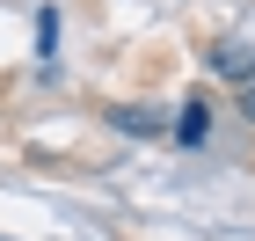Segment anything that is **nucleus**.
<instances>
[{
  "label": "nucleus",
  "mask_w": 255,
  "mask_h": 241,
  "mask_svg": "<svg viewBox=\"0 0 255 241\" xmlns=\"http://www.w3.org/2000/svg\"><path fill=\"white\" fill-rule=\"evenodd\" d=\"M204 139H212V102L190 95V102L175 110V146H204Z\"/></svg>",
  "instance_id": "f03ea898"
},
{
  "label": "nucleus",
  "mask_w": 255,
  "mask_h": 241,
  "mask_svg": "<svg viewBox=\"0 0 255 241\" xmlns=\"http://www.w3.org/2000/svg\"><path fill=\"white\" fill-rule=\"evenodd\" d=\"M204 66H212V80H234V88H248V80H255V44L226 37V44H212V51H204Z\"/></svg>",
  "instance_id": "f257e3e1"
},
{
  "label": "nucleus",
  "mask_w": 255,
  "mask_h": 241,
  "mask_svg": "<svg viewBox=\"0 0 255 241\" xmlns=\"http://www.w3.org/2000/svg\"><path fill=\"white\" fill-rule=\"evenodd\" d=\"M241 117L255 124V80H248V88H241Z\"/></svg>",
  "instance_id": "39448f33"
},
{
  "label": "nucleus",
  "mask_w": 255,
  "mask_h": 241,
  "mask_svg": "<svg viewBox=\"0 0 255 241\" xmlns=\"http://www.w3.org/2000/svg\"><path fill=\"white\" fill-rule=\"evenodd\" d=\"M51 51H59V15L44 7V15H37V59H51Z\"/></svg>",
  "instance_id": "20e7f679"
},
{
  "label": "nucleus",
  "mask_w": 255,
  "mask_h": 241,
  "mask_svg": "<svg viewBox=\"0 0 255 241\" xmlns=\"http://www.w3.org/2000/svg\"><path fill=\"white\" fill-rule=\"evenodd\" d=\"M110 124H117V132H131V139H160V117L146 110V102H117V110H110Z\"/></svg>",
  "instance_id": "7ed1b4c3"
}]
</instances>
